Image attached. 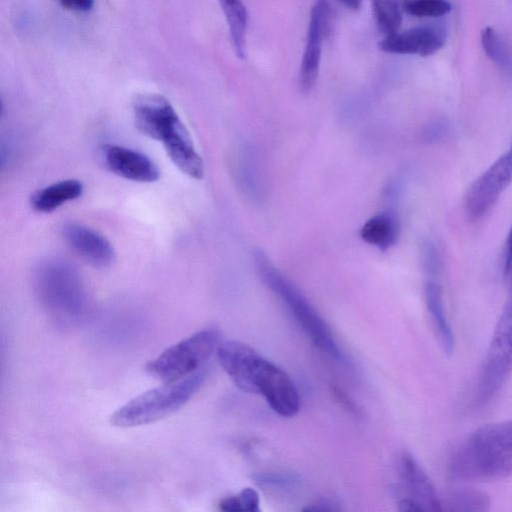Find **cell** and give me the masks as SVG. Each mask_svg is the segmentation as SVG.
Wrapping results in <instances>:
<instances>
[{
    "mask_svg": "<svg viewBox=\"0 0 512 512\" xmlns=\"http://www.w3.org/2000/svg\"><path fill=\"white\" fill-rule=\"evenodd\" d=\"M400 474L410 497L421 511H440L442 503L438 494L419 463L408 453L400 459Z\"/></svg>",
    "mask_w": 512,
    "mask_h": 512,
    "instance_id": "obj_14",
    "label": "cell"
},
{
    "mask_svg": "<svg viewBox=\"0 0 512 512\" xmlns=\"http://www.w3.org/2000/svg\"><path fill=\"white\" fill-rule=\"evenodd\" d=\"M402 11L418 18H437L448 14L452 9L450 0H399Z\"/></svg>",
    "mask_w": 512,
    "mask_h": 512,
    "instance_id": "obj_22",
    "label": "cell"
},
{
    "mask_svg": "<svg viewBox=\"0 0 512 512\" xmlns=\"http://www.w3.org/2000/svg\"><path fill=\"white\" fill-rule=\"evenodd\" d=\"M449 477L464 482L500 480L512 475V420L483 425L454 451Z\"/></svg>",
    "mask_w": 512,
    "mask_h": 512,
    "instance_id": "obj_2",
    "label": "cell"
},
{
    "mask_svg": "<svg viewBox=\"0 0 512 512\" xmlns=\"http://www.w3.org/2000/svg\"><path fill=\"white\" fill-rule=\"evenodd\" d=\"M37 297L59 328H72L84 319L87 298L73 267L59 260L43 263L35 279Z\"/></svg>",
    "mask_w": 512,
    "mask_h": 512,
    "instance_id": "obj_4",
    "label": "cell"
},
{
    "mask_svg": "<svg viewBox=\"0 0 512 512\" xmlns=\"http://www.w3.org/2000/svg\"><path fill=\"white\" fill-rule=\"evenodd\" d=\"M445 504L449 511H486L489 509L490 501L481 491L459 489L448 496Z\"/></svg>",
    "mask_w": 512,
    "mask_h": 512,
    "instance_id": "obj_21",
    "label": "cell"
},
{
    "mask_svg": "<svg viewBox=\"0 0 512 512\" xmlns=\"http://www.w3.org/2000/svg\"><path fill=\"white\" fill-rule=\"evenodd\" d=\"M512 183V144L468 188L464 209L472 221L483 218Z\"/></svg>",
    "mask_w": 512,
    "mask_h": 512,
    "instance_id": "obj_9",
    "label": "cell"
},
{
    "mask_svg": "<svg viewBox=\"0 0 512 512\" xmlns=\"http://www.w3.org/2000/svg\"><path fill=\"white\" fill-rule=\"evenodd\" d=\"M254 263L262 281L280 298L313 344L330 356L341 359L343 354L329 327L301 292L259 249L254 252Z\"/></svg>",
    "mask_w": 512,
    "mask_h": 512,
    "instance_id": "obj_6",
    "label": "cell"
},
{
    "mask_svg": "<svg viewBox=\"0 0 512 512\" xmlns=\"http://www.w3.org/2000/svg\"><path fill=\"white\" fill-rule=\"evenodd\" d=\"M58 2L63 8L76 12H87L94 5V0H58Z\"/></svg>",
    "mask_w": 512,
    "mask_h": 512,
    "instance_id": "obj_26",
    "label": "cell"
},
{
    "mask_svg": "<svg viewBox=\"0 0 512 512\" xmlns=\"http://www.w3.org/2000/svg\"><path fill=\"white\" fill-rule=\"evenodd\" d=\"M255 480L259 484L282 485V484H287V483L291 482L292 478L287 475H283V474L264 473V474L256 475Z\"/></svg>",
    "mask_w": 512,
    "mask_h": 512,
    "instance_id": "obj_25",
    "label": "cell"
},
{
    "mask_svg": "<svg viewBox=\"0 0 512 512\" xmlns=\"http://www.w3.org/2000/svg\"><path fill=\"white\" fill-rule=\"evenodd\" d=\"M83 185L76 179H66L50 184L31 195V207L41 213H50L63 204L79 198Z\"/></svg>",
    "mask_w": 512,
    "mask_h": 512,
    "instance_id": "obj_16",
    "label": "cell"
},
{
    "mask_svg": "<svg viewBox=\"0 0 512 512\" xmlns=\"http://www.w3.org/2000/svg\"><path fill=\"white\" fill-rule=\"evenodd\" d=\"M481 45L486 56L503 70L512 68V55L502 36L491 26L481 32Z\"/></svg>",
    "mask_w": 512,
    "mask_h": 512,
    "instance_id": "obj_20",
    "label": "cell"
},
{
    "mask_svg": "<svg viewBox=\"0 0 512 512\" xmlns=\"http://www.w3.org/2000/svg\"><path fill=\"white\" fill-rule=\"evenodd\" d=\"M341 2L345 7L351 9V10H359L361 8L363 0H338Z\"/></svg>",
    "mask_w": 512,
    "mask_h": 512,
    "instance_id": "obj_28",
    "label": "cell"
},
{
    "mask_svg": "<svg viewBox=\"0 0 512 512\" xmlns=\"http://www.w3.org/2000/svg\"><path fill=\"white\" fill-rule=\"evenodd\" d=\"M306 511H338L339 507H337V503H335L331 499H320L315 503L311 504V506L305 508Z\"/></svg>",
    "mask_w": 512,
    "mask_h": 512,
    "instance_id": "obj_27",
    "label": "cell"
},
{
    "mask_svg": "<svg viewBox=\"0 0 512 512\" xmlns=\"http://www.w3.org/2000/svg\"><path fill=\"white\" fill-rule=\"evenodd\" d=\"M225 16L232 47L238 58H246L248 13L242 0H218Z\"/></svg>",
    "mask_w": 512,
    "mask_h": 512,
    "instance_id": "obj_17",
    "label": "cell"
},
{
    "mask_svg": "<svg viewBox=\"0 0 512 512\" xmlns=\"http://www.w3.org/2000/svg\"><path fill=\"white\" fill-rule=\"evenodd\" d=\"M67 244L84 260L96 267L110 266L115 251L105 236L86 225L69 222L62 228Z\"/></svg>",
    "mask_w": 512,
    "mask_h": 512,
    "instance_id": "obj_13",
    "label": "cell"
},
{
    "mask_svg": "<svg viewBox=\"0 0 512 512\" xmlns=\"http://www.w3.org/2000/svg\"><path fill=\"white\" fill-rule=\"evenodd\" d=\"M102 155L107 168L126 180L152 183L160 177L157 165L141 152L115 144H105Z\"/></svg>",
    "mask_w": 512,
    "mask_h": 512,
    "instance_id": "obj_12",
    "label": "cell"
},
{
    "mask_svg": "<svg viewBox=\"0 0 512 512\" xmlns=\"http://www.w3.org/2000/svg\"><path fill=\"white\" fill-rule=\"evenodd\" d=\"M218 346V331L203 329L163 350L145 370L162 382L177 381L201 370Z\"/></svg>",
    "mask_w": 512,
    "mask_h": 512,
    "instance_id": "obj_7",
    "label": "cell"
},
{
    "mask_svg": "<svg viewBox=\"0 0 512 512\" xmlns=\"http://www.w3.org/2000/svg\"><path fill=\"white\" fill-rule=\"evenodd\" d=\"M398 225L395 217L387 212L370 218L361 228V238L381 250L392 246L397 238Z\"/></svg>",
    "mask_w": 512,
    "mask_h": 512,
    "instance_id": "obj_18",
    "label": "cell"
},
{
    "mask_svg": "<svg viewBox=\"0 0 512 512\" xmlns=\"http://www.w3.org/2000/svg\"><path fill=\"white\" fill-rule=\"evenodd\" d=\"M260 500L258 493L252 488H244L237 495L223 498L219 502L222 511L259 512Z\"/></svg>",
    "mask_w": 512,
    "mask_h": 512,
    "instance_id": "obj_23",
    "label": "cell"
},
{
    "mask_svg": "<svg viewBox=\"0 0 512 512\" xmlns=\"http://www.w3.org/2000/svg\"><path fill=\"white\" fill-rule=\"evenodd\" d=\"M427 276L424 285L427 310L442 348L446 353H451L455 344L454 334L446 315L438 275Z\"/></svg>",
    "mask_w": 512,
    "mask_h": 512,
    "instance_id": "obj_15",
    "label": "cell"
},
{
    "mask_svg": "<svg viewBox=\"0 0 512 512\" xmlns=\"http://www.w3.org/2000/svg\"><path fill=\"white\" fill-rule=\"evenodd\" d=\"M206 377L201 369L183 379L164 382L129 400L110 416V424L131 428L159 421L183 407L200 389Z\"/></svg>",
    "mask_w": 512,
    "mask_h": 512,
    "instance_id": "obj_5",
    "label": "cell"
},
{
    "mask_svg": "<svg viewBox=\"0 0 512 512\" xmlns=\"http://www.w3.org/2000/svg\"><path fill=\"white\" fill-rule=\"evenodd\" d=\"M373 15L379 31L385 36L398 32L402 23L399 0H372Z\"/></svg>",
    "mask_w": 512,
    "mask_h": 512,
    "instance_id": "obj_19",
    "label": "cell"
},
{
    "mask_svg": "<svg viewBox=\"0 0 512 512\" xmlns=\"http://www.w3.org/2000/svg\"><path fill=\"white\" fill-rule=\"evenodd\" d=\"M136 128L160 142L173 164L184 174L202 179L204 163L193 139L171 103L159 94H141L132 104Z\"/></svg>",
    "mask_w": 512,
    "mask_h": 512,
    "instance_id": "obj_3",
    "label": "cell"
},
{
    "mask_svg": "<svg viewBox=\"0 0 512 512\" xmlns=\"http://www.w3.org/2000/svg\"><path fill=\"white\" fill-rule=\"evenodd\" d=\"M446 42V30L442 25H421L385 36L379 49L391 54L430 56Z\"/></svg>",
    "mask_w": 512,
    "mask_h": 512,
    "instance_id": "obj_11",
    "label": "cell"
},
{
    "mask_svg": "<svg viewBox=\"0 0 512 512\" xmlns=\"http://www.w3.org/2000/svg\"><path fill=\"white\" fill-rule=\"evenodd\" d=\"M331 7L327 0H316L310 12L306 44L299 71V86L309 93L318 78L322 55V44L328 32Z\"/></svg>",
    "mask_w": 512,
    "mask_h": 512,
    "instance_id": "obj_10",
    "label": "cell"
},
{
    "mask_svg": "<svg viewBox=\"0 0 512 512\" xmlns=\"http://www.w3.org/2000/svg\"><path fill=\"white\" fill-rule=\"evenodd\" d=\"M496 323L476 384V402L485 404L501 389L512 371V288Z\"/></svg>",
    "mask_w": 512,
    "mask_h": 512,
    "instance_id": "obj_8",
    "label": "cell"
},
{
    "mask_svg": "<svg viewBox=\"0 0 512 512\" xmlns=\"http://www.w3.org/2000/svg\"><path fill=\"white\" fill-rule=\"evenodd\" d=\"M503 275L507 285L512 288V226L508 233V237L504 250Z\"/></svg>",
    "mask_w": 512,
    "mask_h": 512,
    "instance_id": "obj_24",
    "label": "cell"
},
{
    "mask_svg": "<svg viewBox=\"0 0 512 512\" xmlns=\"http://www.w3.org/2000/svg\"><path fill=\"white\" fill-rule=\"evenodd\" d=\"M216 354L221 367L240 390L261 395L283 417L298 412L300 398L289 375L252 347L227 341L219 344Z\"/></svg>",
    "mask_w": 512,
    "mask_h": 512,
    "instance_id": "obj_1",
    "label": "cell"
}]
</instances>
